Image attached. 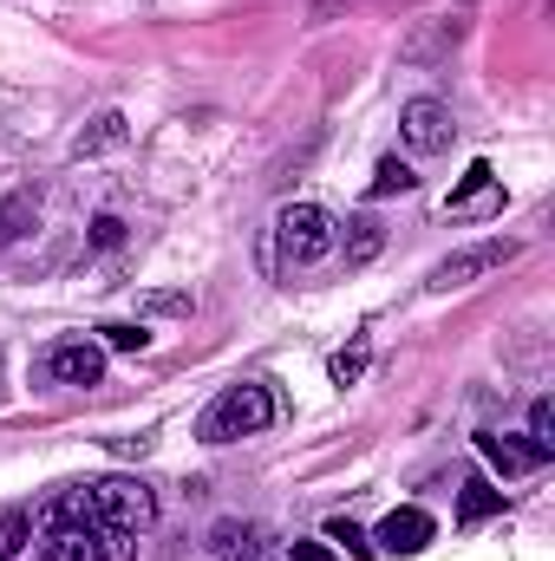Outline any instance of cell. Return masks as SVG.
Instances as JSON below:
<instances>
[{"mask_svg":"<svg viewBox=\"0 0 555 561\" xmlns=\"http://www.w3.org/2000/svg\"><path fill=\"white\" fill-rule=\"evenodd\" d=\"M457 39H464V13H431L412 39L399 46V59H406V66H438Z\"/></svg>","mask_w":555,"mask_h":561,"instance_id":"9c48e42d","label":"cell"},{"mask_svg":"<svg viewBox=\"0 0 555 561\" xmlns=\"http://www.w3.org/2000/svg\"><path fill=\"white\" fill-rule=\"evenodd\" d=\"M86 242H92L99 255H112V249H125V216H92V229H86Z\"/></svg>","mask_w":555,"mask_h":561,"instance_id":"603a6c76","label":"cell"},{"mask_svg":"<svg viewBox=\"0 0 555 561\" xmlns=\"http://www.w3.org/2000/svg\"><path fill=\"white\" fill-rule=\"evenodd\" d=\"M99 556H105V561H138V536H125V529H105V536H99Z\"/></svg>","mask_w":555,"mask_h":561,"instance_id":"d4e9b609","label":"cell"},{"mask_svg":"<svg viewBox=\"0 0 555 561\" xmlns=\"http://www.w3.org/2000/svg\"><path fill=\"white\" fill-rule=\"evenodd\" d=\"M86 503L105 529H125V536H144L157 523V496L138 477H99V483H86Z\"/></svg>","mask_w":555,"mask_h":561,"instance_id":"3957f363","label":"cell"},{"mask_svg":"<svg viewBox=\"0 0 555 561\" xmlns=\"http://www.w3.org/2000/svg\"><path fill=\"white\" fill-rule=\"evenodd\" d=\"M386 249V229L373 222V216H360V222H347V268H366L373 255Z\"/></svg>","mask_w":555,"mask_h":561,"instance_id":"2e32d148","label":"cell"},{"mask_svg":"<svg viewBox=\"0 0 555 561\" xmlns=\"http://www.w3.org/2000/svg\"><path fill=\"white\" fill-rule=\"evenodd\" d=\"M105 523H46L39 536V561H105L99 556Z\"/></svg>","mask_w":555,"mask_h":561,"instance_id":"ba28073f","label":"cell"},{"mask_svg":"<svg viewBox=\"0 0 555 561\" xmlns=\"http://www.w3.org/2000/svg\"><path fill=\"white\" fill-rule=\"evenodd\" d=\"M275 424V392L262 379H242V386H223L209 399V412L196 419V437L203 444H236V437H256Z\"/></svg>","mask_w":555,"mask_h":561,"instance_id":"6da1fadb","label":"cell"},{"mask_svg":"<svg viewBox=\"0 0 555 561\" xmlns=\"http://www.w3.org/2000/svg\"><path fill=\"white\" fill-rule=\"evenodd\" d=\"M490 516H503V490H497V483H484V477H471V483H464V496H457V523H464V529H477V523H490Z\"/></svg>","mask_w":555,"mask_h":561,"instance_id":"5bb4252c","label":"cell"},{"mask_svg":"<svg viewBox=\"0 0 555 561\" xmlns=\"http://www.w3.org/2000/svg\"><path fill=\"white\" fill-rule=\"evenodd\" d=\"M99 340H105L112 353H144V346H150V327H144V320H105Z\"/></svg>","mask_w":555,"mask_h":561,"instance_id":"44dd1931","label":"cell"},{"mask_svg":"<svg viewBox=\"0 0 555 561\" xmlns=\"http://www.w3.org/2000/svg\"><path fill=\"white\" fill-rule=\"evenodd\" d=\"M287 561H340L327 542H287Z\"/></svg>","mask_w":555,"mask_h":561,"instance_id":"484cf974","label":"cell"},{"mask_svg":"<svg viewBox=\"0 0 555 561\" xmlns=\"http://www.w3.org/2000/svg\"><path fill=\"white\" fill-rule=\"evenodd\" d=\"M523 255V242H510V236H497V242H471V249H457V255H444L438 268H431V294H451V287H471V280L497 275L503 262H517Z\"/></svg>","mask_w":555,"mask_h":561,"instance_id":"277c9868","label":"cell"},{"mask_svg":"<svg viewBox=\"0 0 555 561\" xmlns=\"http://www.w3.org/2000/svg\"><path fill=\"white\" fill-rule=\"evenodd\" d=\"M46 373H53L59 386H99V379H105V346H92V340H66V346L46 353Z\"/></svg>","mask_w":555,"mask_h":561,"instance_id":"30bf717a","label":"cell"},{"mask_svg":"<svg viewBox=\"0 0 555 561\" xmlns=\"http://www.w3.org/2000/svg\"><path fill=\"white\" fill-rule=\"evenodd\" d=\"M209 556H216V561H287V542H281L269 523L223 516V523L209 529Z\"/></svg>","mask_w":555,"mask_h":561,"instance_id":"5b68a950","label":"cell"},{"mask_svg":"<svg viewBox=\"0 0 555 561\" xmlns=\"http://www.w3.org/2000/svg\"><path fill=\"white\" fill-rule=\"evenodd\" d=\"M366 366H373V340H366V333H353V340L327 359V379H333V386H360V379H366Z\"/></svg>","mask_w":555,"mask_h":561,"instance_id":"9a60e30c","label":"cell"},{"mask_svg":"<svg viewBox=\"0 0 555 561\" xmlns=\"http://www.w3.org/2000/svg\"><path fill=\"white\" fill-rule=\"evenodd\" d=\"M327 549H347L353 561H373V556H380V549H373V536H366L353 516H333V523H327Z\"/></svg>","mask_w":555,"mask_h":561,"instance_id":"d6986e66","label":"cell"},{"mask_svg":"<svg viewBox=\"0 0 555 561\" xmlns=\"http://www.w3.org/2000/svg\"><path fill=\"white\" fill-rule=\"evenodd\" d=\"M196 300H190V287H150V294H138V320H183Z\"/></svg>","mask_w":555,"mask_h":561,"instance_id":"ac0fdd59","label":"cell"},{"mask_svg":"<svg viewBox=\"0 0 555 561\" xmlns=\"http://www.w3.org/2000/svg\"><path fill=\"white\" fill-rule=\"evenodd\" d=\"M418 176H412V163L406 157H380V170H373V183H366V196L373 203H386V196H406Z\"/></svg>","mask_w":555,"mask_h":561,"instance_id":"e0dca14e","label":"cell"},{"mask_svg":"<svg viewBox=\"0 0 555 561\" xmlns=\"http://www.w3.org/2000/svg\"><path fill=\"white\" fill-rule=\"evenodd\" d=\"M112 450H118V457H144V450H150V437H112Z\"/></svg>","mask_w":555,"mask_h":561,"instance_id":"4316f807","label":"cell"},{"mask_svg":"<svg viewBox=\"0 0 555 561\" xmlns=\"http://www.w3.org/2000/svg\"><path fill=\"white\" fill-rule=\"evenodd\" d=\"M477 450H484V463H490L497 477H530V470L550 463L543 444H530V437H503V431H477Z\"/></svg>","mask_w":555,"mask_h":561,"instance_id":"52a82bcc","label":"cell"},{"mask_svg":"<svg viewBox=\"0 0 555 561\" xmlns=\"http://www.w3.org/2000/svg\"><path fill=\"white\" fill-rule=\"evenodd\" d=\"M132 138V125H125V112H99L79 138H72V157H105V150H118V144Z\"/></svg>","mask_w":555,"mask_h":561,"instance_id":"4fadbf2b","label":"cell"},{"mask_svg":"<svg viewBox=\"0 0 555 561\" xmlns=\"http://www.w3.org/2000/svg\"><path fill=\"white\" fill-rule=\"evenodd\" d=\"M424 542H431V516L412 510V503H406V510H393V516L380 523V536H373V549H380V556H418Z\"/></svg>","mask_w":555,"mask_h":561,"instance_id":"7c38bea8","label":"cell"},{"mask_svg":"<svg viewBox=\"0 0 555 561\" xmlns=\"http://www.w3.org/2000/svg\"><path fill=\"white\" fill-rule=\"evenodd\" d=\"M33 542V510H0V561H13Z\"/></svg>","mask_w":555,"mask_h":561,"instance_id":"ffe728a7","label":"cell"},{"mask_svg":"<svg viewBox=\"0 0 555 561\" xmlns=\"http://www.w3.org/2000/svg\"><path fill=\"white\" fill-rule=\"evenodd\" d=\"M490 209H503L497 170H490V163H471V170H464V183L444 196V216H490Z\"/></svg>","mask_w":555,"mask_h":561,"instance_id":"8fae6325","label":"cell"},{"mask_svg":"<svg viewBox=\"0 0 555 561\" xmlns=\"http://www.w3.org/2000/svg\"><path fill=\"white\" fill-rule=\"evenodd\" d=\"M399 138L412 144L418 157H438V150H451V138H457V125H451V105H438V99H412V105L399 112Z\"/></svg>","mask_w":555,"mask_h":561,"instance_id":"8992f818","label":"cell"},{"mask_svg":"<svg viewBox=\"0 0 555 561\" xmlns=\"http://www.w3.org/2000/svg\"><path fill=\"white\" fill-rule=\"evenodd\" d=\"M33 216H39V209H33V196H7V203H0V249H7V242H20V236L33 229Z\"/></svg>","mask_w":555,"mask_h":561,"instance_id":"7402d4cb","label":"cell"},{"mask_svg":"<svg viewBox=\"0 0 555 561\" xmlns=\"http://www.w3.org/2000/svg\"><path fill=\"white\" fill-rule=\"evenodd\" d=\"M530 444H543V450L555 457V405H550V399H536V405H530Z\"/></svg>","mask_w":555,"mask_h":561,"instance_id":"cb8c5ba5","label":"cell"},{"mask_svg":"<svg viewBox=\"0 0 555 561\" xmlns=\"http://www.w3.org/2000/svg\"><path fill=\"white\" fill-rule=\"evenodd\" d=\"M275 255L287 268H314L333 255V216L320 203H287L275 216Z\"/></svg>","mask_w":555,"mask_h":561,"instance_id":"7a4b0ae2","label":"cell"}]
</instances>
